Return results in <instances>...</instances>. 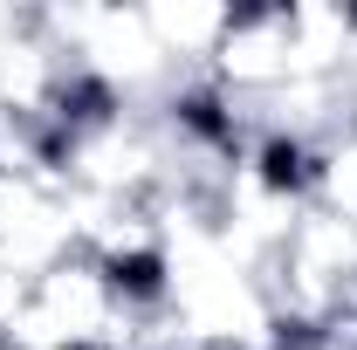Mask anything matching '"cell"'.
I'll return each instance as SVG.
<instances>
[{
  "label": "cell",
  "mask_w": 357,
  "mask_h": 350,
  "mask_svg": "<svg viewBox=\"0 0 357 350\" xmlns=\"http://www.w3.org/2000/svg\"><path fill=\"white\" fill-rule=\"evenodd\" d=\"M351 131H357V96H351Z\"/></svg>",
  "instance_id": "5"
},
{
  "label": "cell",
  "mask_w": 357,
  "mask_h": 350,
  "mask_svg": "<svg viewBox=\"0 0 357 350\" xmlns=\"http://www.w3.org/2000/svg\"><path fill=\"white\" fill-rule=\"evenodd\" d=\"M144 28H151L158 55L172 62L178 76H206V62H213V48H220V35H227V7H206V0H158V7H144Z\"/></svg>",
  "instance_id": "4"
},
{
  "label": "cell",
  "mask_w": 357,
  "mask_h": 350,
  "mask_svg": "<svg viewBox=\"0 0 357 350\" xmlns=\"http://www.w3.org/2000/svg\"><path fill=\"white\" fill-rule=\"evenodd\" d=\"M206 76L234 96V103H255L268 89H282L296 76L289 62V0H255V7H227V35L206 62Z\"/></svg>",
  "instance_id": "1"
},
{
  "label": "cell",
  "mask_w": 357,
  "mask_h": 350,
  "mask_svg": "<svg viewBox=\"0 0 357 350\" xmlns=\"http://www.w3.org/2000/svg\"><path fill=\"white\" fill-rule=\"evenodd\" d=\"M275 261L289 268V275H303V282H316V289H330V296L344 303V289L357 282V213L303 206Z\"/></svg>",
  "instance_id": "3"
},
{
  "label": "cell",
  "mask_w": 357,
  "mask_h": 350,
  "mask_svg": "<svg viewBox=\"0 0 357 350\" xmlns=\"http://www.w3.org/2000/svg\"><path fill=\"white\" fill-rule=\"evenodd\" d=\"M35 309L62 330L69 350H89L103 330H110V316H117L124 303H117L110 275L89 261V254H69V261H55L48 275H35Z\"/></svg>",
  "instance_id": "2"
}]
</instances>
